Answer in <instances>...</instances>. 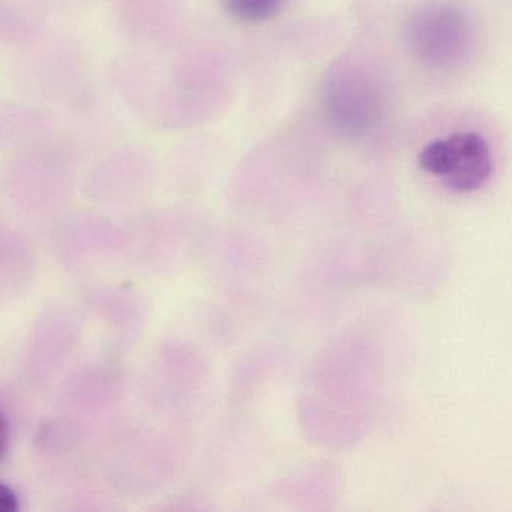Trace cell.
<instances>
[{
    "instance_id": "cell-4",
    "label": "cell",
    "mask_w": 512,
    "mask_h": 512,
    "mask_svg": "<svg viewBox=\"0 0 512 512\" xmlns=\"http://www.w3.org/2000/svg\"><path fill=\"white\" fill-rule=\"evenodd\" d=\"M19 511V497L16 491L0 482V512Z\"/></svg>"
},
{
    "instance_id": "cell-3",
    "label": "cell",
    "mask_w": 512,
    "mask_h": 512,
    "mask_svg": "<svg viewBox=\"0 0 512 512\" xmlns=\"http://www.w3.org/2000/svg\"><path fill=\"white\" fill-rule=\"evenodd\" d=\"M419 166L433 176L442 178L448 166V146L446 140H436L425 146L419 154Z\"/></svg>"
},
{
    "instance_id": "cell-5",
    "label": "cell",
    "mask_w": 512,
    "mask_h": 512,
    "mask_svg": "<svg viewBox=\"0 0 512 512\" xmlns=\"http://www.w3.org/2000/svg\"><path fill=\"white\" fill-rule=\"evenodd\" d=\"M10 437V424H8L4 412L0 410V460L7 455L8 448H10Z\"/></svg>"
},
{
    "instance_id": "cell-2",
    "label": "cell",
    "mask_w": 512,
    "mask_h": 512,
    "mask_svg": "<svg viewBox=\"0 0 512 512\" xmlns=\"http://www.w3.org/2000/svg\"><path fill=\"white\" fill-rule=\"evenodd\" d=\"M230 16L239 22L260 23L280 13L284 0H223Z\"/></svg>"
},
{
    "instance_id": "cell-1",
    "label": "cell",
    "mask_w": 512,
    "mask_h": 512,
    "mask_svg": "<svg viewBox=\"0 0 512 512\" xmlns=\"http://www.w3.org/2000/svg\"><path fill=\"white\" fill-rule=\"evenodd\" d=\"M448 166L443 184L455 193H472L490 179L491 152L479 134L457 133L446 139Z\"/></svg>"
}]
</instances>
